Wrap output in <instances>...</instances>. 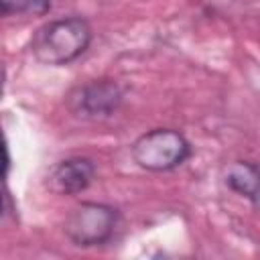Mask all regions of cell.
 <instances>
[{
  "label": "cell",
  "mask_w": 260,
  "mask_h": 260,
  "mask_svg": "<svg viewBox=\"0 0 260 260\" xmlns=\"http://www.w3.org/2000/svg\"><path fill=\"white\" fill-rule=\"evenodd\" d=\"M132 160L150 173H167L191 156V142L175 128H152L132 142Z\"/></svg>",
  "instance_id": "2"
},
{
  "label": "cell",
  "mask_w": 260,
  "mask_h": 260,
  "mask_svg": "<svg viewBox=\"0 0 260 260\" xmlns=\"http://www.w3.org/2000/svg\"><path fill=\"white\" fill-rule=\"evenodd\" d=\"M120 213L114 205L102 201H81L65 217L63 232L67 240L79 248L104 246L114 238Z\"/></svg>",
  "instance_id": "3"
},
{
  "label": "cell",
  "mask_w": 260,
  "mask_h": 260,
  "mask_svg": "<svg viewBox=\"0 0 260 260\" xmlns=\"http://www.w3.org/2000/svg\"><path fill=\"white\" fill-rule=\"evenodd\" d=\"M122 102L124 89L114 79H91L67 95V108L83 120H106L120 110Z\"/></svg>",
  "instance_id": "4"
},
{
  "label": "cell",
  "mask_w": 260,
  "mask_h": 260,
  "mask_svg": "<svg viewBox=\"0 0 260 260\" xmlns=\"http://www.w3.org/2000/svg\"><path fill=\"white\" fill-rule=\"evenodd\" d=\"M250 201H252V205L256 207V211H260V187L256 189V193L250 197Z\"/></svg>",
  "instance_id": "8"
},
{
  "label": "cell",
  "mask_w": 260,
  "mask_h": 260,
  "mask_svg": "<svg viewBox=\"0 0 260 260\" xmlns=\"http://www.w3.org/2000/svg\"><path fill=\"white\" fill-rule=\"evenodd\" d=\"M95 179V162L87 156H69L53 165L45 177V187L53 195L69 197L83 193Z\"/></svg>",
  "instance_id": "5"
},
{
  "label": "cell",
  "mask_w": 260,
  "mask_h": 260,
  "mask_svg": "<svg viewBox=\"0 0 260 260\" xmlns=\"http://www.w3.org/2000/svg\"><path fill=\"white\" fill-rule=\"evenodd\" d=\"M221 181L230 191L250 199L260 187V167L250 160H232L223 167Z\"/></svg>",
  "instance_id": "6"
},
{
  "label": "cell",
  "mask_w": 260,
  "mask_h": 260,
  "mask_svg": "<svg viewBox=\"0 0 260 260\" xmlns=\"http://www.w3.org/2000/svg\"><path fill=\"white\" fill-rule=\"evenodd\" d=\"M2 14H32L45 16L51 10V0H0Z\"/></svg>",
  "instance_id": "7"
},
{
  "label": "cell",
  "mask_w": 260,
  "mask_h": 260,
  "mask_svg": "<svg viewBox=\"0 0 260 260\" xmlns=\"http://www.w3.org/2000/svg\"><path fill=\"white\" fill-rule=\"evenodd\" d=\"M91 26L81 16H59L43 26L30 39L32 57L49 67H63L79 59L91 45Z\"/></svg>",
  "instance_id": "1"
}]
</instances>
